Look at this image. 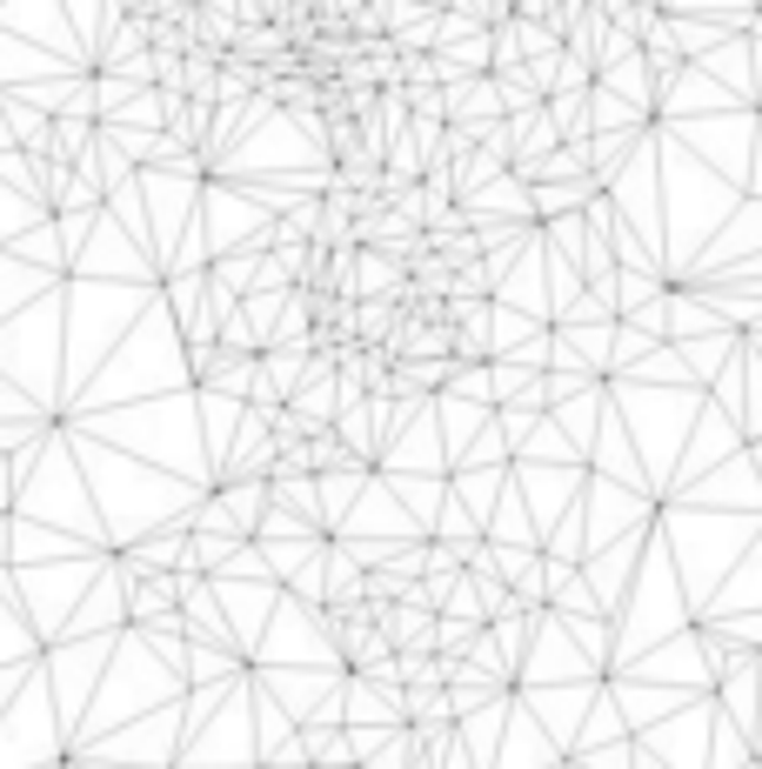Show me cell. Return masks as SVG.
Instances as JSON below:
<instances>
[{"instance_id":"6da1fadb","label":"cell","mask_w":762,"mask_h":769,"mask_svg":"<svg viewBox=\"0 0 762 769\" xmlns=\"http://www.w3.org/2000/svg\"><path fill=\"white\" fill-rule=\"evenodd\" d=\"M642 54H649V74H655V88H669V80L683 74V47L669 41V28H655V34L642 41Z\"/></svg>"}]
</instances>
